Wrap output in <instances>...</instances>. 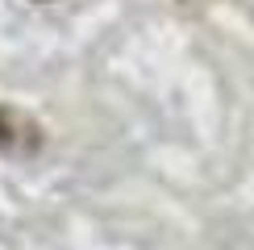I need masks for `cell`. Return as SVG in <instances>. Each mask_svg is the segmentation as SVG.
<instances>
[{
    "mask_svg": "<svg viewBox=\"0 0 254 250\" xmlns=\"http://www.w3.org/2000/svg\"><path fill=\"white\" fill-rule=\"evenodd\" d=\"M38 150H42V125L13 104H0V154L4 159H34Z\"/></svg>",
    "mask_w": 254,
    "mask_h": 250,
    "instance_id": "cell-1",
    "label": "cell"
}]
</instances>
